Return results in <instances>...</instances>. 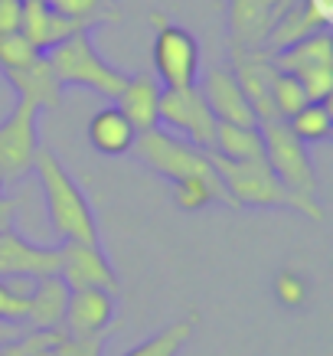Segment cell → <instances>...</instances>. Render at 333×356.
<instances>
[{"mask_svg":"<svg viewBox=\"0 0 333 356\" xmlns=\"http://www.w3.org/2000/svg\"><path fill=\"white\" fill-rule=\"evenodd\" d=\"M206 154H209L219 180L226 184L236 209H291V213H301L314 222H323V206L314 196L291 193L288 186L275 177V170L268 167L265 157H258V161H229V157H219L213 151Z\"/></svg>","mask_w":333,"mask_h":356,"instance_id":"cell-1","label":"cell"},{"mask_svg":"<svg viewBox=\"0 0 333 356\" xmlns=\"http://www.w3.org/2000/svg\"><path fill=\"white\" fill-rule=\"evenodd\" d=\"M33 173H36L40 190H43L49 226L59 232V238L63 242H98L95 209L88 203L86 190L76 184V177L65 170V163L56 157L53 147L40 144Z\"/></svg>","mask_w":333,"mask_h":356,"instance_id":"cell-2","label":"cell"},{"mask_svg":"<svg viewBox=\"0 0 333 356\" xmlns=\"http://www.w3.org/2000/svg\"><path fill=\"white\" fill-rule=\"evenodd\" d=\"M46 56H49V65H53V72L63 88H69V86L88 88V92H98V95L108 98V102H115V95L124 88V79H128L124 72H118L105 56L98 53L88 30L63 40V43L53 46Z\"/></svg>","mask_w":333,"mask_h":356,"instance_id":"cell-3","label":"cell"},{"mask_svg":"<svg viewBox=\"0 0 333 356\" xmlns=\"http://www.w3.org/2000/svg\"><path fill=\"white\" fill-rule=\"evenodd\" d=\"M151 23L154 79L161 82V88H193L200 82V43H196V36L161 10H151Z\"/></svg>","mask_w":333,"mask_h":356,"instance_id":"cell-4","label":"cell"},{"mask_svg":"<svg viewBox=\"0 0 333 356\" xmlns=\"http://www.w3.org/2000/svg\"><path fill=\"white\" fill-rule=\"evenodd\" d=\"M258 131H261V144H265V161L281 184L298 196L317 193V170L307 154V144L288 128V121L265 118L258 121Z\"/></svg>","mask_w":333,"mask_h":356,"instance_id":"cell-5","label":"cell"},{"mask_svg":"<svg viewBox=\"0 0 333 356\" xmlns=\"http://www.w3.org/2000/svg\"><path fill=\"white\" fill-rule=\"evenodd\" d=\"M278 72H288L304 86L311 102H330L333 95V40L330 30H317L301 43L271 56Z\"/></svg>","mask_w":333,"mask_h":356,"instance_id":"cell-6","label":"cell"},{"mask_svg":"<svg viewBox=\"0 0 333 356\" xmlns=\"http://www.w3.org/2000/svg\"><path fill=\"white\" fill-rule=\"evenodd\" d=\"M131 154H134L147 170H154L157 177L170 180V184L173 180H183V177H193V173L213 170L209 154L193 147V144H186L183 138H177V134H170V131H163V128L138 134Z\"/></svg>","mask_w":333,"mask_h":356,"instance_id":"cell-7","label":"cell"},{"mask_svg":"<svg viewBox=\"0 0 333 356\" xmlns=\"http://www.w3.org/2000/svg\"><path fill=\"white\" fill-rule=\"evenodd\" d=\"M40 115L30 98H17L10 115L0 121V173L3 180H20L33 173L40 151Z\"/></svg>","mask_w":333,"mask_h":356,"instance_id":"cell-8","label":"cell"},{"mask_svg":"<svg viewBox=\"0 0 333 356\" xmlns=\"http://www.w3.org/2000/svg\"><path fill=\"white\" fill-rule=\"evenodd\" d=\"M157 118L163 128L177 131V138L193 144L200 151H213L216 124L209 105L203 102L200 88H161V102H157Z\"/></svg>","mask_w":333,"mask_h":356,"instance_id":"cell-9","label":"cell"},{"mask_svg":"<svg viewBox=\"0 0 333 356\" xmlns=\"http://www.w3.org/2000/svg\"><path fill=\"white\" fill-rule=\"evenodd\" d=\"M59 278L69 291L82 288H101V291L118 294L121 281L118 271L105 255L101 242H63L59 245Z\"/></svg>","mask_w":333,"mask_h":356,"instance_id":"cell-10","label":"cell"},{"mask_svg":"<svg viewBox=\"0 0 333 356\" xmlns=\"http://www.w3.org/2000/svg\"><path fill=\"white\" fill-rule=\"evenodd\" d=\"M59 275V245H36L17 229L0 236V278L40 281Z\"/></svg>","mask_w":333,"mask_h":356,"instance_id":"cell-11","label":"cell"},{"mask_svg":"<svg viewBox=\"0 0 333 356\" xmlns=\"http://www.w3.org/2000/svg\"><path fill=\"white\" fill-rule=\"evenodd\" d=\"M294 0H229V49H261L268 30Z\"/></svg>","mask_w":333,"mask_h":356,"instance_id":"cell-12","label":"cell"},{"mask_svg":"<svg viewBox=\"0 0 333 356\" xmlns=\"http://www.w3.org/2000/svg\"><path fill=\"white\" fill-rule=\"evenodd\" d=\"M118 317V294L101 291V288H82V291H69L63 317V334L72 337H92L108 334Z\"/></svg>","mask_w":333,"mask_h":356,"instance_id":"cell-13","label":"cell"},{"mask_svg":"<svg viewBox=\"0 0 333 356\" xmlns=\"http://www.w3.org/2000/svg\"><path fill=\"white\" fill-rule=\"evenodd\" d=\"M232 76H236L242 95L248 98V105L255 111L258 121L275 118L271 111V79H275V63L265 49H232Z\"/></svg>","mask_w":333,"mask_h":356,"instance_id":"cell-14","label":"cell"},{"mask_svg":"<svg viewBox=\"0 0 333 356\" xmlns=\"http://www.w3.org/2000/svg\"><path fill=\"white\" fill-rule=\"evenodd\" d=\"M196 88H200V95L209 105L216 121H226V124H258L255 111L248 105V98L242 95V88H238L229 65L206 69L203 82H196Z\"/></svg>","mask_w":333,"mask_h":356,"instance_id":"cell-15","label":"cell"},{"mask_svg":"<svg viewBox=\"0 0 333 356\" xmlns=\"http://www.w3.org/2000/svg\"><path fill=\"white\" fill-rule=\"evenodd\" d=\"M3 76H7L10 88L17 92V98H30L40 111H53V108L63 105L65 88L59 86V79H56L53 65H49V56L46 53L33 56L26 65L13 69V72H3Z\"/></svg>","mask_w":333,"mask_h":356,"instance_id":"cell-16","label":"cell"},{"mask_svg":"<svg viewBox=\"0 0 333 356\" xmlns=\"http://www.w3.org/2000/svg\"><path fill=\"white\" fill-rule=\"evenodd\" d=\"M157 102H161V82L151 72H138L124 79V88L115 95V108L128 118V124L138 134H144V131L161 128Z\"/></svg>","mask_w":333,"mask_h":356,"instance_id":"cell-17","label":"cell"},{"mask_svg":"<svg viewBox=\"0 0 333 356\" xmlns=\"http://www.w3.org/2000/svg\"><path fill=\"white\" fill-rule=\"evenodd\" d=\"M327 23H330V17L317 10L314 0H294L288 10L275 20V26L268 30L261 49L268 56H275V53H281V49H288V46L307 40V36H314L317 30H327Z\"/></svg>","mask_w":333,"mask_h":356,"instance_id":"cell-18","label":"cell"},{"mask_svg":"<svg viewBox=\"0 0 333 356\" xmlns=\"http://www.w3.org/2000/svg\"><path fill=\"white\" fill-rule=\"evenodd\" d=\"M65 304H69V288L59 275L33 281L30 294H26V324L30 330H63V317H65Z\"/></svg>","mask_w":333,"mask_h":356,"instance_id":"cell-19","label":"cell"},{"mask_svg":"<svg viewBox=\"0 0 333 356\" xmlns=\"http://www.w3.org/2000/svg\"><path fill=\"white\" fill-rule=\"evenodd\" d=\"M17 30L30 40L36 53H49L53 46H59L63 40H69V36L82 33L86 26L65 20L63 13H56L49 3H23L20 26H17Z\"/></svg>","mask_w":333,"mask_h":356,"instance_id":"cell-20","label":"cell"},{"mask_svg":"<svg viewBox=\"0 0 333 356\" xmlns=\"http://www.w3.org/2000/svg\"><path fill=\"white\" fill-rule=\"evenodd\" d=\"M86 134H88V144H92L98 154H105V157H124V154H131L134 138H138V131L131 128L128 118H124L115 105L98 108L95 115L88 118Z\"/></svg>","mask_w":333,"mask_h":356,"instance_id":"cell-21","label":"cell"},{"mask_svg":"<svg viewBox=\"0 0 333 356\" xmlns=\"http://www.w3.org/2000/svg\"><path fill=\"white\" fill-rule=\"evenodd\" d=\"M213 154L229 157V161H258L265 157V144H261V131L258 124H216Z\"/></svg>","mask_w":333,"mask_h":356,"instance_id":"cell-22","label":"cell"},{"mask_svg":"<svg viewBox=\"0 0 333 356\" xmlns=\"http://www.w3.org/2000/svg\"><path fill=\"white\" fill-rule=\"evenodd\" d=\"M196 334V317H180V321H173L161 330V334L147 337L144 343H138L134 350H128L124 356H180L183 346L193 340Z\"/></svg>","mask_w":333,"mask_h":356,"instance_id":"cell-23","label":"cell"},{"mask_svg":"<svg viewBox=\"0 0 333 356\" xmlns=\"http://www.w3.org/2000/svg\"><path fill=\"white\" fill-rule=\"evenodd\" d=\"M56 13H63L65 20L79 23V26H101V23H115L121 17L115 0H46Z\"/></svg>","mask_w":333,"mask_h":356,"instance_id":"cell-24","label":"cell"},{"mask_svg":"<svg viewBox=\"0 0 333 356\" xmlns=\"http://www.w3.org/2000/svg\"><path fill=\"white\" fill-rule=\"evenodd\" d=\"M288 128L294 131L304 144H320V140H327L333 131L330 102H307L294 118H288Z\"/></svg>","mask_w":333,"mask_h":356,"instance_id":"cell-25","label":"cell"},{"mask_svg":"<svg viewBox=\"0 0 333 356\" xmlns=\"http://www.w3.org/2000/svg\"><path fill=\"white\" fill-rule=\"evenodd\" d=\"M307 102L311 98H307V92H304L298 79L288 76V72H275V79H271V111H275V118H294Z\"/></svg>","mask_w":333,"mask_h":356,"instance_id":"cell-26","label":"cell"},{"mask_svg":"<svg viewBox=\"0 0 333 356\" xmlns=\"http://www.w3.org/2000/svg\"><path fill=\"white\" fill-rule=\"evenodd\" d=\"M271 291H275V301H278L281 307H288V311H301L304 304H307V298H311V281L304 278L301 271L284 268V271L275 275Z\"/></svg>","mask_w":333,"mask_h":356,"instance_id":"cell-27","label":"cell"},{"mask_svg":"<svg viewBox=\"0 0 333 356\" xmlns=\"http://www.w3.org/2000/svg\"><path fill=\"white\" fill-rule=\"evenodd\" d=\"M33 281L23 278H0V321L26 324V294Z\"/></svg>","mask_w":333,"mask_h":356,"instance_id":"cell-28","label":"cell"},{"mask_svg":"<svg viewBox=\"0 0 333 356\" xmlns=\"http://www.w3.org/2000/svg\"><path fill=\"white\" fill-rule=\"evenodd\" d=\"M33 56H40L33 49V43L23 36L20 30H10V33H0V72H13V69H20L33 59Z\"/></svg>","mask_w":333,"mask_h":356,"instance_id":"cell-29","label":"cell"},{"mask_svg":"<svg viewBox=\"0 0 333 356\" xmlns=\"http://www.w3.org/2000/svg\"><path fill=\"white\" fill-rule=\"evenodd\" d=\"M105 340H108V334L72 337L59 330L53 340V356H105Z\"/></svg>","mask_w":333,"mask_h":356,"instance_id":"cell-30","label":"cell"},{"mask_svg":"<svg viewBox=\"0 0 333 356\" xmlns=\"http://www.w3.org/2000/svg\"><path fill=\"white\" fill-rule=\"evenodd\" d=\"M23 0H0V33H10L20 26Z\"/></svg>","mask_w":333,"mask_h":356,"instance_id":"cell-31","label":"cell"},{"mask_svg":"<svg viewBox=\"0 0 333 356\" xmlns=\"http://www.w3.org/2000/svg\"><path fill=\"white\" fill-rule=\"evenodd\" d=\"M17 213H20V203L10 196H0V236L17 229Z\"/></svg>","mask_w":333,"mask_h":356,"instance_id":"cell-32","label":"cell"},{"mask_svg":"<svg viewBox=\"0 0 333 356\" xmlns=\"http://www.w3.org/2000/svg\"><path fill=\"white\" fill-rule=\"evenodd\" d=\"M30 334V327L26 324H13V321H0V346L7 343H17V340H23V337Z\"/></svg>","mask_w":333,"mask_h":356,"instance_id":"cell-33","label":"cell"},{"mask_svg":"<svg viewBox=\"0 0 333 356\" xmlns=\"http://www.w3.org/2000/svg\"><path fill=\"white\" fill-rule=\"evenodd\" d=\"M3 186H7V180H3V173H0V196H3Z\"/></svg>","mask_w":333,"mask_h":356,"instance_id":"cell-34","label":"cell"},{"mask_svg":"<svg viewBox=\"0 0 333 356\" xmlns=\"http://www.w3.org/2000/svg\"><path fill=\"white\" fill-rule=\"evenodd\" d=\"M23 3H46V0H23Z\"/></svg>","mask_w":333,"mask_h":356,"instance_id":"cell-35","label":"cell"}]
</instances>
